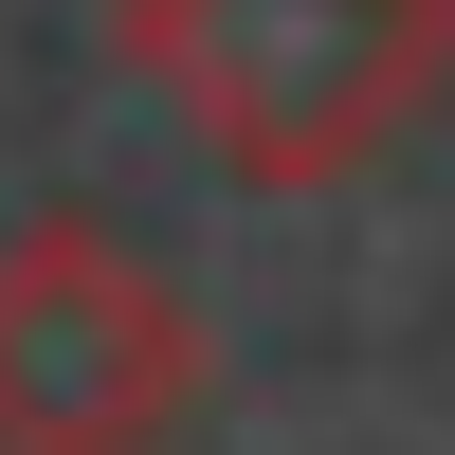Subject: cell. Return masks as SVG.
Here are the masks:
<instances>
[{"label": "cell", "instance_id": "obj_1", "mask_svg": "<svg viewBox=\"0 0 455 455\" xmlns=\"http://www.w3.org/2000/svg\"><path fill=\"white\" fill-rule=\"evenodd\" d=\"M109 55L237 201H328L455 92V0H109Z\"/></svg>", "mask_w": 455, "mask_h": 455}, {"label": "cell", "instance_id": "obj_2", "mask_svg": "<svg viewBox=\"0 0 455 455\" xmlns=\"http://www.w3.org/2000/svg\"><path fill=\"white\" fill-rule=\"evenodd\" d=\"M219 347L128 219L55 201L0 237V455H182Z\"/></svg>", "mask_w": 455, "mask_h": 455}]
</instances>
